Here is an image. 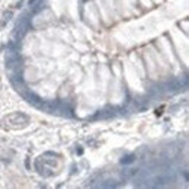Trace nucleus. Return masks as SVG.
<instances>
[{
	"label": "nucleus",
	"instance_id": "1",
	"mask_svg": "<svg viewBox=\"0 0 189 189\" xmlns=\"http://www.w3.org/2000/svg\"><path fill=\"white\" fill-rule=\"evenodd\" d=\"M6 121L13 127H25L28 124V118L22 114H12L6 118Z\"/></svg>",
	"mask_w": 189,
	"mask_h": 189
},
{
	"label": "nucleus",
	"instance_id": "2",
	"mask_svg": "<svg viewBox=\"0 0 189 189\" xmlns=\"http://www.w3.org/2000/svg\"><path fill=\"white\" fill-rule=\"evenodd\" d=\"M137 173H138V170H137V169H127V170L122 172V177L128 179V177H132V176L137 175Z\"/></svg>",
	"mask_w": 189,
	"mask_h": 189
},
{
	"label": "nucleus",
	"instance_id": "3",
	"mask_svg": "<svg viewBox=\"0 0 189 189\" xmlns=\"http://www.w3.org/2000/svg\"><path fill=\"white\" fill-rule=\"evenodd\" d=\"M134 160V157L131 156V157H127V160H122V163H130V161H132Z\"/></svg>",
	"mask_w": 189,
	"mask_h": 189
}]
</instances>
